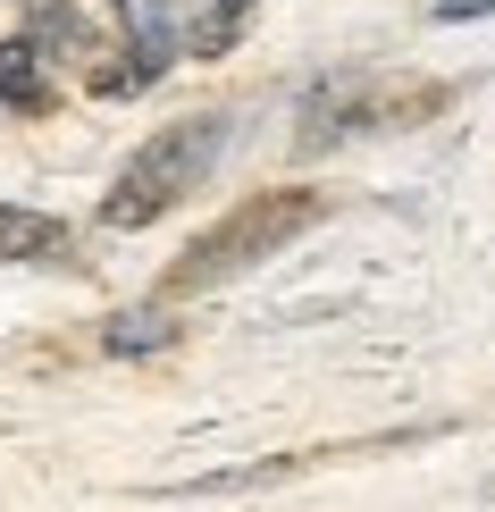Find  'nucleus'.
Wrapping results in <instances>:
<instances>
[{
  "label": "nucleus",
  "instance_id": "f257e3e1",
  "mask_svg": "<svg viewBox=\"0 0 495 512\" xmlns=\"http://www.w3.org/2000/svg\"><path fill=\"white\" fill-rule=\"evenodd\" d=\"M319 219V194H261V202H244L235 219H219L202 244H185L177 252V269H168V294H202V286H227V277H244V269H261L277 244H294L303 227Z\"/></svg>",
  "mask_w": 495,
  "mask_h": 512
},
{
  "label": "nucleus",
  "instance_id": "f03ea898",
  "mask_svg": "<svg viewBox=\"0 0 495 512\" xmlns=\"http://www.w3.org/2000/svg\"><path fill=\"white\" fill-rule=\"evenodd\" d=\"M219 143H227V118H185V126H168V135H152L135 160H126V177L110 185L101 219H110V227H152V219H168V210L210 177Z\"/></svg>",
  "mask_w": 495,
  "mask_h": 512
},
{
  "label": "nucleus",
  "instance_id": "7ed1b4c3",
  "mask_svg": "<svg viewBox=\"0 0 495 512\" xmlns=\"http://www.w3.org/2000/svg\"><path fill=\"white\" fill-rule=\"evenodd\" d=\"M42 252H59V219L0 202V261H42Z\"/></svg>",
  "mask_w": 495,
  "mask_h": 512
},
{
  "label": "nucleus",
  "instance_id": "20e7f679",
  "mask_svg": "<svg viewBox=\"0 0 495 512\" xmlns=\"http://www.w3.org/2000/svg\"><path fill=\"white\" fill-rule=\"evenodd\" d=\"M160 345H177V311H126L101 328V353H160Z\"/></svg>",
  "mask_w": 495,
  "mask_h": 512
},
{
  "label": "nucleus",
  "instance_id": "39448f33",
  "mask_svg": "<svg viewBox=\"0 0 495 512\" xmlns=\"http://www.w3.org/2000/svg\"><path fill=\"white\" fill-rule=\"evenodd\" d=\"M0 93L17 101V110H34L42 101V76H34V42L17 34V42H0Z\"/></svg>",
  "mask_w": 495,
  "mask_h": 512
},
{
  "label": "nucleus",
  "instance_id": "423d86ee",
  "mask_svg": "<svg viewBox=\"0 0 495 512\" xmlns=\"http://www.w3.org/2000/svg\"><path fill=\"white\" fill-rule=\"evenodd\" d=\"M479 9H495V0H445L437 17H479Z\"/></svg>",
  "mask_w": 495,
  "mask_h": 512
}]
</instances>
